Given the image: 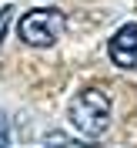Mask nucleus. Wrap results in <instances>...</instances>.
<instances>
[{
    "mask_svg": "<svg viewBox=\"0 0 137 148\" xmlns=\"http://www.w3.org/2000/svg\"><path fill=\"white\" fill-rule=\"evenodd\" d=\"M70 125L80 135V145H97L110 125V98L101 88H84L70 101Z\"/></svg>",
    "mask_w": 137,
    "mask_h": 148,
    "instance_id": "nucleus-1",
    "label": "nucleus"
},
{
    "mask_svg": "<svg viewBox=\"0 0 137 148\" xmlns=\"http://www.w3.org/2000/svg\"><path fill=\"white\" fill-rule=\"evenodd\" d=\"M67 20L60 10L54 7H37V10H27L24 17H20V40L30 47H50L60 40V34H64Z\"/></svg>",
    "mask_w": 137,
    "mask_h": 148,
    "instance_id": "nucleus-2",
    "label": "nucleus"
},
{
    "mask_svg": "<svg viewBox=\"0 0 137 148\" xmlns=\"http://www.w3.org/2000/svg\"><path fill=\"white\" fill-rule=\"evenodd\" d=\"M107 54H110V61L117 67H124V71H130V67L137 64V24H124L117 34L110 37Z\"/></svg>",
    "mask_w": 137,
    "mask_h": 148,
    "instance_id": "nucleus-3",
    "label": "nucleus"
},
{
    "mask_svg": "<svg viewBox=\"0 0 137 148\" xmlns=\"http://www.w3.org/2000/svg\"><path fill=\"white\" fill-rule=\"evenodd\" d=\"M0 148H10V118L0 111Z\"/></svg>",
    "mask_w": 137,
    "mask_h": 148,
    "instance_id": "nucleus-4",
    "label": "nucleus"
},
{
    "mask_svg": "<svg viewBox=\"0 0 137 148\" xmlns=\"http://www.w3.org/2000/svg\"><path fill=\"white\" fill-rule=\"evenodd\" d=\"M10 14H13V10H10V7H3V10H0V40H3V34H7V24H10Z\"/></svg>",
    "mask_w": 137,
    "mask_h": 148,
    "instance_id": "nucleus-5",
    "label": "nucleus"
},
{
    "mask_svg": "<svg viewBox=\"0 0 137 148\" xmlns=\"http://www.w3.org/2000/svg\"><path fill=\"white\" fill-rule=\"evenodd\" d=\"M134 67H137V64H134Z\"/></svg>",
    "mask_w": 137,
    "mask_h": 148,
    "instance_id": "nucleus-6",
    "label": "nucleus"
}]
</instances>
